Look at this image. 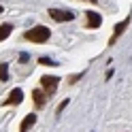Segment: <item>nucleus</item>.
<instances>
[{
    "instance_id": "obj_1",
    "label": "nucleus",
    "mask_w": 132,
    "mask_h": 132,
    "mask_svg": "<svg viewBox=\"0 0 132 132\" xmlns=\"http://www.w3.org/2000/svg\"><path fill=\"white\" fill-rule=\"evenodd\" d=\"M49 36H51V30L45 28V26H36V28H32L26 32V38L32 40V43H47Z\"/></svg>"
},
{
    "instance_id": "obj_2",
    "label": "nucleus",
    "mask_w": 132,
    "mask_h": 132,
    "mask_svg": "<svg viewBox=\"0 0 132 132\" xmlns=\"http://www.w3.org/2000/svg\"><path fill=\"white\" fill-rule=\"evenodd\" d=\"M49 17L55 19V21H70V19H75V15H72L70 11H57V9H51V11H49Z\"/></svg>"
},
{
    "instance_id": "obj_3",
    "label": "nucleus",
    "mask_w": 132,
    "mask_h": 132,
    "mask_svg": "<svg viewBox=\"0 0 132 132\" xmlns=\"http://www.w3.org/2000/svg\"><path fill=\"white\" fill-rule=\"evenodd\" d=\"M57 77H43L40 79V83H43V89H45V94H53L55 89H57Z\"/></svg>"
},
{
    "instance_id": "obj_4",
    "label": "nucleus",
    "mask_w": 132,
    "mask_h": 132,
    "mask_svg": "<svg viewBox=\"0 0 132 132\" xmlns=\"http://www.w3.org/2000/svg\"><path fill=\"white\" fill-rule=\"evenodd\" d=\"M32 100H34L36 109H43L45 102H47V94L43 92V89H34V92H32Z\"/></svg>"
},
{
    "instance_id": "obj_5",
    "label": "nucleus",
    "mask_w": 132,
    "mask_h": 132,
    "mask_svg": "<svg viewBox=\"0 0 132 132\" xmlns=\"http://www.w3.org/2000/svg\"><path fill=\"white\" fill-rule=\"evenodd\" d=\"M85 19H87V28H98L102 23V17L96 11H87L85 13Z\"/></svg>"
},
{
    "instance_id": "obj_6",
    "label": "nucleus",
    "mask_w": 132,
    "mask_h": 132,
    "mask_svg": "<svg viewBox=\"0 0 132 132\" xmlns=\"http://www.w3.org/2000/svg\"><path fill=\"white\" fill-rule=\"evenodd\" d=\"M21 98H23V92H21L19 87H15L13 92L9 94V98L4 100V104H19V102H21Z\"/></svg>"
},
{
    "instance_id": "obj_7",
    "label": "nucleus",
    "mask_w": 132,
    "mask_h": 132,
    "mask_svg": "<svg viewBox=\"0 0 132 132\" xmlns=\"http://www.w3.org/2000/svg\"><path fill=\"white\" fill-rule=\"evenodd\" d=\"M34 121H36V115H28V117L21 121L19 132H28V130H30V126H34Z\"/></svg>"
},
{
    "instance_id": "obj_8",
    "label": "nucleus",
    "mask_w": 132,
    "mask_h": 132,
    "mask_svg": "<svg viewBox=\"0 0 132 132\" xmlns=\"http://www.w3.org/2000/svg\"><path fill=\"white\" fill-rule=\"evenodd\" d=\"M11 30H13L11 23H2V26H0V40H6V38H9Z\"/></svg>"
},
{
    "instance_id": "obj_9",
    "label": "nucleus",
    "mask_w": 132,
    "mask_h": 132,
    "mask_svg": "<svg viewBox=\"0 0 132 132\" xmlns=\"http://www.w3.org/2000/svg\"><path fill=\"white\" fill-rule=\"evenodd\" d=\"M128 21H130V19H123L121 23H117V26H115V34H113V38H111V43H113V40H115V38H117V36L121 34V32H123V28L128 26Z\"/></svg>"
},
{
    "instance_id": "obj_10",
    "label": "nucleus",
    "mask_w": 132,
    "mask_h": 132,
    "mask_svg": "<svg viewBox=\"0 0 132 132\" xmlns=\"http://www.w3.org/2000/svg\"><path fill=\"white\" fill-rule=\"evenodd\" d=\"M0 81H9V64H0Z\"/></svg>"
},
{
    "instance_id": "obj_11",
    "label": "nucleus",
    "mask_w": 132,
    "mask_h": 132,
    "mask_svg": "<svg viewBox=\"0 0 132 132\" xmlns=\"http://www.w3.org/2000/svg\"><path fill=\"white\" fill-rule=\"evenodd\" d=\"M38 64H43V66H57L55 62H51V60H49V57H40V60H38Z\"/></svg>"
},
{
    "instance_id": "obj_12",
    "label": "nucleus",
    "mask_w": 132,
    "mask_h": 132,
    "mask_svg": "<svg viewBox=\"0 0 132 132\" xmlns=\"http://www.w3.org/2000/svg\"><path fill=\"white\" fill-rule=\"evenodd\" d=\"M89 2H98V0H89Z\"/></svg>"
},
{
    "instance_id": "obj_13",
    "label": "nucleus",
    "mask_w": 132,
    "mask_h": 132,
    "mask_svg": "<svg viewBox=\"0 0 132 132\" xmlns=\"http://www.w3.org/2000/svg\"><path fill=\"white\" fill-rule=\"evenodd\" d=\"M0 13H2V6H0Z\"/></svg>"
}]
</instances>
